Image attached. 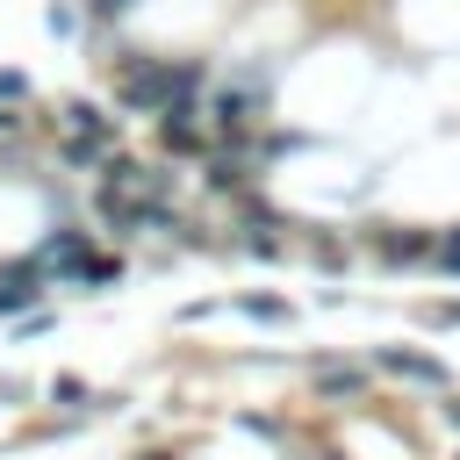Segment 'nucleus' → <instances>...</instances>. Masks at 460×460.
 <instances>
[{"label": "nucleus", "mask_w": 460, "mask_h": 460, "mask_svg": "<svg viewBox=\"0 0 460 460\" xmlns=\"http://www.w3.org/2000/svg\"><path fill=\"white\" fill-rule=\"evenodd\" d=\"M438 417H446V431H460V395H446V402H438Z\"/></svg>", "instance_id": "5"}, {"label": "nucleus", "mask_w": 460, "mask_h": 460, "mask_svg": "<svg viewBox=\"0 0 460 460\" xmlns=\"http://www.w3.org/2000/svg\"><path fill=\"white\" fill-rule=\"evenodd\" d=\"M431 266H438V273H460V223H453V230H438V244H431Z\"/></svg>", "instance_id": "4"}, {"label": "nucleus", "mask_w": 460, "mask_h": 460, "mask_svg": "<svg viewBox=\"0 0 460 460\" xmlns=\"http://www.w3.org/2000/svg\"><path fill=\"white\" fill-rule=\"evenodd\" d=\"M316 395H323V402H359V395H367V367L323 359V367H316Z\"/></svg>", "instance_id": "2"}, {"label": "nucleus", "mask_w": 460, "mask_h": 460, "mask_svg": "<svg viewBox=\"0 0 460 460\" xmlns=\"http://www.w3.org/2000/svg\"><path fill=\"white\" fill-rule=\"evenodd\" d=\"M29 295H43L36 288V266H0V309H22Z\"/></svg>", "instance_id": "3"}, {"label": "nucleus", "mask_w": 460, "mask_h": 460, "mask_svg": "<svg viewBox=\"0 0 460 460\" xmlns=\"http://www.w3.org/2000/svg\"><path fill=\"white\" fill-rule=\"evenodd\" d=\"M453 460H460V453H453Z\"/></svg>", "instance_id": "7"}, {"label": "nucleus", "mask_w": 460, "mask_h": 460, "mask_svg": "<svg viewBox=\"0 0 460 460\" xmlns=\"http://www.w3.org/2000/svg\"><path fill=\"white\" fill-rule=\"evenodd\" d=\"M374 367H381L388 381L424 388V395H453V367L431 359V352H417V345H374Z\"/></svg>", "instance_id": "1"}, {"label": "nucleus", "mask_w": 460, "mask_h": 460, "mask_svg": "<svg viewBox=\"0 0 460 460\" xmlns=\"http://www.w3.org/2000/svg\"><path fill=\"white\" fill-rule=\"evenodd\" d=\"M151 460H165V453H151Z\"/></svg>", "instance_id": "6"}]
</instances>
